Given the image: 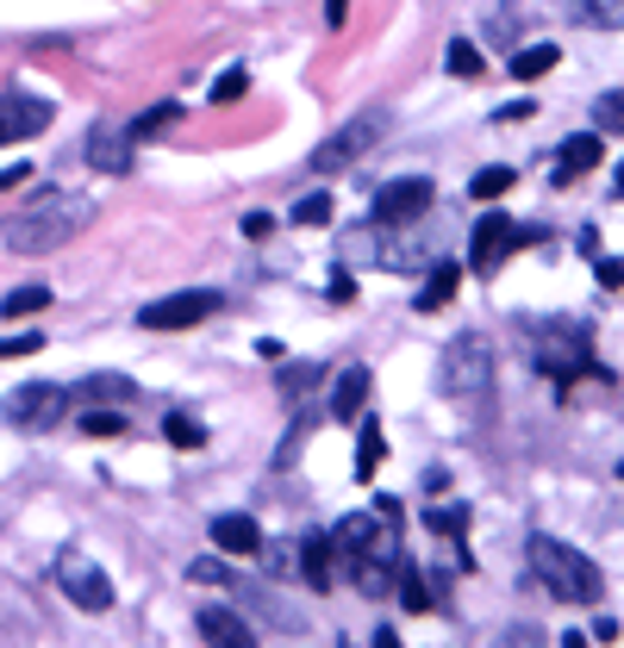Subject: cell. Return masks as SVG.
Instances as JSON below:
<instances>
[{
    "label": "cell",
    "mask_w": 624,
    "mask_h": 648,
    "mask_svg": "<svg viewBox=\"0 0 624 648\" xmlns=\"http://www.w3.org/2000/svg\"><path fill=\"white\" fill-rule=\"evenodd\" d=\"M200 643H219V648H256V629L237 617V611H200L194 617Z\"/></svg>",
    "instance_id": "5bb4252c"
},
{
    "label": "cell",
    "mask_w": 624,
    "mask_h": 648,
    "mask_svg": "<svg viewBox=\"0 0 624 648\" xmlns=\"http://www.w3.org/2000/svg\"><path fill=\"white\" fill-rule=\"evenodd\" d=\"M269 225H275L269 212H250V219H244V237H269Z\"/></svg>",
    "instance_id": "f35d334b"
},
{
    "label": "cell",
    "mask_w": 624,
    "mask_h": 648,
    "mask_svg": "<svg viewBox=\"0 0 624 648\" xmlns=\"http://www.w3.org/2000/svg\"><path fill=\"white\" fill-rule=\"evenodd\" d=\"M531 113H537L531 100H519V107H500V125H519V119H531Z\"/></svg>",
    "instance_id": "ab89813d"
},
{
    "label": "cell",
    "mask_w": 624,
    "mask_h": 648,
    "mask_svg": "<svg viewBox=\"0 0 624 648\" xmlns=\"http://www.w3.org/2000/svg\"><path fill=\"white\" fill-rule=\"evenodd\" d=\"M369 536H375V517H363V512H350V517H337V549H344V561H356V555L369 549Z\"/></svg>",
    "instance_id": "7402d4cb"
},
{
    "label": "cell",
    "mask_w": 624,
    "mask_h": 648,
    "mask_svg": "<svg viewBox=\"0 0 624 648\" xmlns=\"http://www.w3.org/2000/svg\"><path fill=\"white\" fill-rule=\"evenodd\" d=\"M593 125H600V132H624V88L593 100Z\"/></svg>",
    "instance_id": "4dcf8cb0"
},
{
    "label": "cell",
    "mask_w": 624,
    "mask_h": 648,
    "mask_svg": "<svg viewBox=\"0 0 624 648\" xmlns=\"http://www.w3.org/2000/svg\"><path fill=\"white\" fill-rule=\"evenodd\" d=\"M207 530H213V549L219 555H256V549H263V530H256V517H244V512L213 517Z\"/></svg>",
    "instance_id": "4fadbf2b"
},
{
    "label": "cell",
    "mask_w": 624,
    "mask_h": 648,
    "mask_svg": "<svg viewBox=\"0 0 624 648\" xmlns=\"http://www.w3.org/2000/svg\"><path fill=\"white\" fill-rule=\"evenodd\" d=\"M57 586L69 592V605H81V611H107V605H113V580H107L94 561H63Z\"/></svg>",
    "instance_id": "8fae6325"
},
{
    "label": "cell",
    "mask_w": 624,
    "mask_h": 648,
    "mask_svg": "<svg viewBox=\"0 0 624 648\" xmlns=\"http://www.w3.org/2000/svg\"><path fill=\"white\" fill-rule=\"evenodd\" d=\"M619 480H624V468H619Z\"/></svg>",
    "instance_id": "7bdbcfd3"
},
{
    "label": "cell",
    "mask_w": 624,
    "mask_h": 648,
    "mask_svg": "<svg viewBox=\"0 0 624 648\" xmlns=\"http://www.w3.org/2000/svg\"><path fill=\"white\" fill-rule=\"evenodd\" d=\"M81 431L88 437H125V418L119 412H81Z\"/></svg>",
    "instance_id": "1f68e13d"
},
{
    "label": "cell",
    "mask_w": 624,
    "mask_h": 648,
    "mask_svg": "<svg viewBox=\"0 0 624 648\" xmlns=\"http://www.w3.org/2000/svg\"><path fill=\"white\" fill-rule=\"evenodd\" d=\"M51 100L38 94H0V144H20V137H38L51 132Z\"/></svg>",
    "instance_id": "30bf717a"
},
{
    "label": "cell",
    "mask_w": 624,
    "mask_h": 648,
    "mask_svg": "<svg viewBox=\"0 0 624 648\" xmlns=\"http://www.w3.org/2000/svg\"><path fill=\"white\" fill-rule=\"evenodd\" d=\"M325 25L344 32V25H350V0H325Z\"/></svg>",
    "instance_id": "8d00e7d4"
},
{
    "label": "cell",
    "mask_w": 624,
    "mask_h": 648,
    "mask_svg": "<svg viewBox=\"0 0 624 648\" xmlns=\"http://www.w3.org/2000/svg\"><path fill=\"white\" fill-rule=\"evenodd\" d=\"M188 580H200V586H225V580H232V568L207 555V561H194V568H188Z\"/></svg>",
    "instance_id": "e575fe53"
},
{
    "label": "cell",
    "mask_w": 624,
    "mask_h": 648,
    "mask_svg": "<svg viewBox=\"0 0 624 648\" xmlns=\"http://www.w3.org/2000/svg\"><path fill=\"white\" fill-rule=\"evenodd\" d=\"M575 25H600V32H619L624 25V0H562Z\"/></svg>",
    "instance_id": "ac0fdd59"
},
{
    "label": "cell",
    "mask_w": 624,
    "mask_h": 648,
    "mask_svg": "<svg viewBox=\"0 0 624 648\" xmlns=\"http://www.w3.org/2000/svg\"><path fill=\"white\" fill-rule=\"evenodd\" d=\"M381 456H388V437H381V424H363V437H356V480H369L375 468H381Z\"/></svg>",
    "instance_id": "603a6c76"
},
{
    "label": "cell",
    "mask_w": 624,
    "mask_h": 648,
    "mask_svg": "<svg viewBox=\"0 0 624 648\" xmlns=\"http://www.w3.org/2000/svg\"><path fill=\"white\" fill-rule=\"evenodd\" d=\"M444 69H449L456 81H481V76H488V63H481V51H475L468 38H456V44L444 51Z\"/></svg>",
    "instance_id": "cb8c5ba5"
},
{
    "label": "cell",
    "mask_w": 624,
    "mask_h": 648,
    "mask_svg": "<svg viewBox=\"0 0 624 648\" xmlns=\"http://www.w3.org/2000/svg\"><path fill=\"white\" fill-rule=\"evenodd\" d=\"M393 592H400V605L406 611H431V586L419 568H393Z\"/></svg>",
    "instance_id": "4316f807"
},
{
    "label": "cell",
    "mask_w": 624,
    "mask_h": 648,
    "mask_svg": "<svg viewBox=\"0 0 624 648\" xmlns=\"http://www.w3.org/2000/svg\"><path fill=\"white\" fill-rule=\"evenodd\" d=\"M456 281H463V268H456V262H437V268H431V281L419 287V312H437V305H449Z\"/></svg>",
    "instance_id": "d6986e66"
},
{
    "label": "cell",
    "mask_w": 624,
    "mask_h": 648,
    "mask_svg": "<svg viewBox=\"0 0 624 648\" xmlns=\"http://www.w3.org/2000/svg\"><path fill=\"white\" fill-rule=\"evenodd\" d=\"M493 381V349L488 337H456L444 356V393H456V400H481Z\"/></svg>",
    "instance_id": "5b68a950"
},
{
    "label": "cell",
    "mask_w": 624,
    "mask_h": 648,
    "mask_svg": "<svg viewBox=\"0 0 624 648\" xmlns=\"http://www.w3.org/2000/svg\"><path fill=\"white\" fill-rule=\"evenodd\" d=\"M88 212H94L88 200H69V193H38L32 206H20L13 219H7L0 244L13 249V256H51V249H63L81 225H88Z\"/></svg>",
    "instance_id": "6da1fadb"
},
{
    "label": "cell",
    "mask_w": 624,
    "mask_h": 648,
    "mask_svg": "<svg viewBox=\"0 0 624 648\" xmlns=\"http://www.w3.org/2000/svg\"><path fill=\"white\" fill-rule=\"evenodd\" d=\"M219 293L213 287H188V293H169V300H151L144 312H137V324L144 331H194V324H207L219 312Z\"/></svg>",
    "instance_id": "8992f818"
},
{
    "label": "cell",
    "mask_w": 624,
    "mask_h": 648,
    "mask_svg": "<svg viewBox=\"0 0 624 648\" xmlns=\"http://www.w3.org/2000/svg\"><path fill=\"white\" fill-rule=\"evenodd\" d=\"M425 524H431V530H437V536H463L468 512H463V505H444V512H431Z\"/></svg>",
    "instance_id": "836d02e7"
},
{
    "label": "cell",
    "mask_w": 624,
    "mask_h": 648,
    "mask_svg": "<svg viewBox=\"0 0 624 648\" xmlns=\"http://www.w3.org/2000/svg\"><path fill=\"white\" fill-rule=\"evenodd\" d=\"M137 387L125 381V375H94V381H81V387H69V400L76 405H88V400H132Z\"/></svg>",
    "instance_id": "44dd1931"
},
{
    "label": "cell",
    "mask_w": 624,
    "mask_h": 648,
    "mask_svg": "<svg viewBox=\"0 0 624 648\" xmlns=\"http://www.w3.org/2000/svg\"><path fill=\"white\" fill-rule=\"evenodd\" d=\"M525 555H531V573L544 580L549 599H562V605H600L605 573L593 568L581 549H568V543H556V536H531Z\"/></svg>",
    "instance_id": "7a4b0ae2"
},
{
    "label": "cell",
    "mask_w": 624,
    "mask_h": 648,
    "mask_svg": "<svg viewBox=\"0 0 624 648\" xmlns=\"http://www.w3.org/2000/svg\"><path fill=\"white\" fill-rule=\"evenodd\" d=\"M363 400H369V368H344L337 387H332V418L356 424L363 418Z\"/></svg>",
    "instance_id": "2e32d148"
},
{
    "label": "cell",
    "mask_w": 624,
    "mask_h": 648,
    "mask_svg": "<svg viewBox=\"0 0 624 648\" xmlns=\"http://www.w3.org/2000/svg\"><path fill=\"white\" fill-rule=\"evenodd\" d=\"M600 281L605 287H624V262H600Z\"/></svg>",
    "instance_id": "60d3db41"
},
{
    "label": "cell",
    "mask_w": 624,
    "mask_h": 648,
    "mask_svg": "<svg viewBox=\"0 0 624 648\" xmlns=\"http://www.w3.org/2000/svg\"><path fill=\"white\" fill-rule=\"evenodd\" d=\"M537 368H544L549 381H575V375H600L605 381V368L593 362V331L587 324H575V319H556V324H544L537 331Z\"/></svg>",
    "instance_id": "3957f363"
},
{
    "label": "cell",
    "mask_w": 624,
    "mask_h": 648,
    "mask_svg": "<svg viewBox=\"0 0 624 648\" xmlns=\"http://www.w3.org/2000/svg\"><path fill=\"white\" fill-rule=\"evenodd\" d=\"M531 237H537V231H525L519 219H506V212H488V219L475 225V237H468V268H475V275H493V268L506 262L519 244H531Z\"/></svg>",
    "instance_id": "52a82bcc"
},
{
    "label": "cell",
    "mask_w": 624,
    "mask_h": 648,
    "mask_svg": "<svg viewBox=\"0 0 624 648\" xmlns=\"http://www.w3.org/2000/svg\"><path fill=\"white\" fill-rule=\"evenodd\" d=\"M512 181H519V175H512L506 163H493V169H481L475 181H468V193H475V200H500V193H506Z\"/></svg>",
    "instance_id": "f1b7e54d"
},
{
    "label": "cell",
    "mask_w": 624,
    "mask_h": 648,
    "mask_svg": "<svg viewBox=\"0 0 624 648\" xmlns=\"http://www.w3.org/2000/svg\"><path fill=\"white\" fill-rule=\"evenodd\" d=\"M32 175H38V169H25V163H7V169H0V188H20V181H32Z\"/></svg>",
    "instance_id": "74e56055"
},
{
    "label": "cell",
    "mask_w": 624,
    "mask_h": 648,
    "mask_svg": "<svg viewBox=\"0 0 624 648\" xmlns=\"http://www.w3.org/2000/svg\"><path fill=\"white\" fill-rule=\"evenodd\" d=\"M332 555H337L332 536H307V543H300V580L319 586V592H332Z\"/></svg>",
    "instance_id": "e0dca14e"
},
{
    "label": "cell",
    "mask_w": 624,
    "mask_h": 648,
    "mask_svg": "<svg viewBox=\"0 0 624 648\" xmlns=\"http://www.w3.org/2000/svg\"><path fill=\"white\" fill-rule=\"evenodd\" d=\"M132 156H137L132 125H94V132H88V163H94L100 175H132Z\"/></svg>",
    "instance_id": "7c38bea8"
},
{
    "label": "cell",
    "mask_w": 624,
    "mask_h": 648,
    "mask_svg": "<svg viewBox=\"0 0 624 648\" xmlns=\"http://www.w3.org/2000/svg\"><path fill=\"white\" fill-rule=\"evenodd\" d=\"M562 63V51L556 44H531V51H512V76L519 81H537V76H549Z\"/></svg>",
    "instance_id": "ffe728a7"
},
{
    "label": "cell",
    "mask_w": 624,
    "mask_h": 648,
    "mask_svg": "<svg viewBox=\"0 0 624 648\" xmlns=\"http://www.w3.org/2000/svg\"><path fill=\"white\" fill-rule=\"evenodd\" d=\"M169 125H181V107H176V100H169V107H151V113L132 125V137H137V144H151V137H163Z\"/></svg>",
    "instance_id": "83f0119b"
},
{
    "label": "cell",
    "mask_w": 624,
    "mask_h": 648,
    "mask_svg": "<svg viewBox=\"0 0 624 648\" xmlns=\"http://www.w3.org/2000/svg\"><path fill=\"white\" fill-rule=\"evenodd\" d=\"M293 225H332V193L319 188V193H300V206H293Z\"/></svg>",
    "instance_id": "f546056e"
},
{
    "label": "cell",
    "mask_w": 624,
    "mask_h": 648,
    "mask_svg": "<svg viewBox=\"0 0 624 648\" xmlns=\"http://www.w3.org/2000/svg\"><path fill=\"white\" fill-rule=\"evenodd\" d=\"M163 437L176 443V449H207V424L188 418V412H169V418H163Z\"/></svg>",
    "instance_id": "d4e9b609"
},
{
    "label": "cell",
    "mask_w": 624,
    "mask_h": 648,
    "mask_svg": "<svg viewBox=\"0 0 624 648\" xmlns=\"http://www.w3.org/2000/svg\"><path fill=\"white\" fill-rule=\"evenodd\" d=\"M600 156H605L600 132H575V137H568V144H562V156H556V169H562V175H556V181H562V188H568L575 175L600 169Z\"/></svg>",
    "instance_id": "9a60e30c"
},
{
    "label": "cell",
    "mask_w": 624,
    "mask_h": 648,
    "mask_svg": "<svg viewBox=\"0 0 624 648\" xmlns=\"http://www.w3.org/2000/svg\"><path fill=\"white\" fill-rule=\"evenodd\" d=\"M69 387H51V381H25V387H13L7 400H0V412H7V424L13 431H57L63 418H69Z\"/></svg>",
    "instance_id": "277c9868"
},
{
    "label": "cell",
    "mask_w": 624,
    "mask_h": 648,
    "mask_svg": "<svg viewBox=\"0 0 624 648\" xmlns=\"http://www.w3.org/2000/svg\"><path fill=\"white\" fill-rule=\"evenodd\" d=\"M32 349H44L38 331H25V337H0V362H7V356H32Z\"/></svg>",
    "instance_id": "d590c367"
},
{
    "label": "cell",
    "mask_w": 624,
    "mask_h": 648,
    "mask_svg": "<svg viewBox=\"0 0 624 648\" xmlns=\"http://www.w3.org/2000/svg\"><path fill=\"white\" fill-rule=\"evenodd\" d=\"M381 125H388V113H363V119H350L344 132H332L325 144H319V150H312V175H344L356 156H363L375 137H381Z\"/></svg>",
    "instance_id": "9c48e42d"
},
{
    "label": "cell",
    "mask_w": 624,
    "mask_h": 648,
    "mask_svg": "<svg viewBox=\"0 0 624 648\" xmlns=\"http://www.w3.org/2000/svg\"><path fill=\"white\" fill-rule=\"evenodd\" d=\"M619 193H624V163H619Z\"/></svg>",
    "instance_id": "b9f144b4"
},
{
    "label": "cell",
    "mask_w": 624,
    "mask_h": 648,
    "mask_svg": "<svg viewBox=\"0 0 624 648\" xmlns=\"http://www.w3.org/2000/svg\"><path fill=\"white\" fill-rule=\"evenodd\" d=\"M431 200H437V188H431L425 175L388 181V188L375 193V225L381 231H406V225H419V219L431 212Z\"/></svg>",
    "instance_id": "ba28073f"
},
{
    "label": "cell",
    "mask_w": 624,
    "mask_h": 648,
    "mask_svg": "<svg viewBox=\"0 0 624 648\" xmlns=\"http://www.w3.org/2000/svg\"><path fill=\"white\" fill-rule=\"evenodd\" d=\"M244 94H250V76H244V69H232L225 81H213V107H232V100H244Z\"/></svg>",
    "instance_id": "d6a6232c"
},
{
    "label": "cell",
    "mask_w": 624,
    "mask_h": 648,
    "mask_svg": "<svg viewBox=\"0 0 624 648\" xmlns=\"http://www.w3.org/2000/svg\"><path fill=\"white\" fill-rule=\"evenodd\" d=\"M44 305H51V287H13V293L0 300V319H32Z\"/></svg>",
    "instance_id": "484cf974"
}]
</instances>
